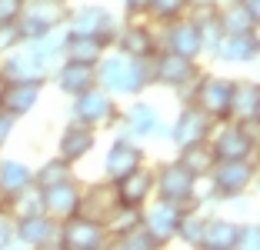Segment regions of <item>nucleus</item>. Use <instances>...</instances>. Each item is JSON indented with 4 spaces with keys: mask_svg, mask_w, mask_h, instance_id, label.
Here are the masks:
<instances>
[{
    "mask_svg": "<svg viewBox=\"0 0 260 250\" xmlns=\"http://www.w3.org/2000/svg\"><path fill=\"white\" fill-rule=\"evenodd\" d=\"M97 87L117 97H140V93L150 87V60H134V57H123V53H104L97 60Z\"/></svg>",
    "mask_w": 260,
    "mask_h": 250,
    "instance_id": "obj_1",
    "label": "nucleus"
},
{
    "mask_svg": "<svg viewBox=\"0 0 260 250\" xmlns=\"http://www.w3.org/2000/svg\"><path fill=\"white\" fill-rule=\"evenodd\" d=\"M117 17L100 4H80V7H70L63 17L60 30L67 37H100L107 47H114V34H117Z\"/></svg>",
    "mask_w": 260,
    "mask_h": 250,
    "instance_id": "obj_2",
    "label": "nucleus"
},
{
    "mask_svg": "<svg viewBox=\"0 0 260 250\" xmlns=\"http://www.w3.org/2000/svg\"><path fill=\"white\" fill-rule=\"evenodd\" d=\"M210 150L217 160H253L257 153V123H214Z\"/></svg>",
    "mask_w": 260,
    "mask_h": 250,
    "instance_id": "obj_3",
    "label": "nucleus"
},
{
    "mask_svg": "<svg viewBox=\"0 0 260 250\" xmlns=\"http://www.w3.org/2000/svg\"><path fill=\"white\" fill-rule=\"evenodd\" d=\"M67 10H70L67 0H23V10L17 17L20 37L23 40H40L47 34L60 30Z\"/></svg>",
    "mask_w": 260,
    "mask_h": 250,
    "instance_id": "obj_4",
    "label": "nucleus"
},
{
    "mask_svg": "<svg viewBox=\"0 0 260 250\" xmlns=\"http://www.w3.org/2000/svg\"><path fill=\"white\" fill-rule=\"evenodd\" d=\"M230 93H234V77L200 74L193 80V93L187 104H197L214 123H223L230 120Z\"/></svg>",
    "mask_w": 260,
    "mask_h": 250,
    "instance_id": "obj_5",
    "label": "nucleus"
},
{
    "mask_svg": "<svg viewBox=\"0 0 260 250\" xmlns=\"http://www.w3.org/2000/svg\"><path fill=\"white\" fill-rule=\"evenodd\" d=\"M207 177H210V187H214L217 200H237L253 187L257 164L253 160H217Z\"/></svg>",
    "mask_w": 260,
    "mask_h": 250,
    "instance_id": "obj_6",
    "label": "nucleus"
},
{
    "mask_svg": "<svg viewBox=\"0 0 260 250\" xmlns=\"http://www.w3.org/2000/svg\"><path fill=\"white\" fill-rule=\"evenodd\" d=\"M193 183H197V177L180 160H167V164H160L153 170V197L177 204V207H190Z\"/></svg>",
    "mask_w": 260,
    "mask_h": 250,
    "instance_id": "obj_7",
    "label": "nucleus"
},
{
    "mask_svg": "<svg viewBox=\"0 0 260 250\" xmlns=\"http://www.w3.org/2000/svg\"><path fill=\"white\" fill-rule=\"evenodd\" d=\"M120 110H117V100L110 97L104 87H87L84 93L74 97V107H70V120L77 123H87V127H107V123H117Z\"/></svg>",
    "mask_w": 260,
    "mask_h": 250,
    "instance_id": "obj_8",
    "label": "nucleus"
},
{
    "mask_svg": "<svg viewBox=\"0 0 260 250\" xmlns=\"http://www.w3.org/2000/svg\"><path fill=\"white\" fill-rule=\"evenodd\" d=\"M110 234L100 220L90 217H74L60 220V247H74V250H110Z\"/></svg>",
    "mask_w": 260,
    "mask_h": 250,
    "instance_id": "obj_9",
    "label": "nucleus"
},
{
    "mask_svg": "<svg viewBox=\"0 0 260 250\" xmlns=\"http://www.w3.org/2000/svg\"><path fill=\"white\" fill-rule=\"evenodd\" d=\"M14 240L27 250H57L60 247V220L47 213H30V217L14 220Z\"/></svg>",
    "mask_w": 260,
    "mask_h": 250,
    "instance_id": "obj_10",
    "label": "nucleus"
},
{
    "mask_svg": "<svg viewBox=\"0 0 260 250\" xmlns=\"http://www.w3.org/2000/svg\"><path fill=\"white\" fill-rule=\"evenodd\" d=\"M197 74H200L197 60L170 53V50H157L150 60V83H160V87H170V90H180V87L193 83Z\"/></svg>",
    "mask_w": 260,
    "mask_h": 250,
    "instance_id": "obj_11",
    "label": "nucleus"
},
{
    "mask_svg": "<svg viewBox=\"0 0 260 250\" xmlns=\"http://www.w3.org/2000/svg\"><path fill=\"white\" fill-rule=\"evenodd\" d=\"M160 50H170V53H180V57H190L197 60L204 53V37H200V27L190 14L177 17V20L164 23V40H160Z\"/></svg>",
    "mask_w": 260,
    "mask_h": 250,
    "instance_id": "obj_12",
    "label": "nucleus"
},
{
    "mask_svg": "<svg viewBox=\"0 0 260 250\" xmlns=\"http://www.w3.org/2000/svg\"><path fill=\"white\" fill-rule=\"evenodd\" d=\"M214 134V120L200 110L197 104H184V110L177 114V120L170 123L167 137L174 140V147H190V144H200V140H210Z\"/></svg>",
    "mask_w": 260,
    "mask_h": 250,
    "instance_id": "obj_13",
    "label": "nucleus"
},
{
    "mask_svg": "<svg viewBox=\"0 0 260 250\" xmlns=\"http://www.w3.org/2000/svg\"><path fill=\"white\" fill-rule=\"evenodd\" d=\"M114 47H117V53L134 57V60H153V53L160 50V40H157V34H153L147 23L130 20V23H123V27H117Z\"/></svg>",
    "mask_w": 260,
    "mask_h": 250,
    "instance_id": "obj_14",
    "label": "nucleus"
},
{
    "mask_svg": "<svg viewBox=\"0 0 260 250\" xmlns=\"http://www.w3.org/2000/svg\"><path fill=\"white\" fill-rule=\"evenodd\" d=\"M47 70L40 67V60L34 57L30 44L14 47L10 53L0 57V80L4 83H27V80H47Z\"/></svg>",
    "mask_w": 260,
    "mask_h": 250,
    "instance_id": "obj_15",
    "label": "nucleus"
},
{
    "mask_svg": "<svg viewBox=\"0 0 260 250\" xmlns=\"http://www.w3.org/2000/svg\"><path fill=\"white\" fill-rule=\"evenodd\" d=\"M184 210H187V207L167 204V200H153L150 207H140V224H144V227L150 230L164 247H167V243L177 237V224H180Z\"/></svg>",
    "mask_w": 260,
    "mask_h": 250,
    "instance_id": "obj_16",
    "label": "nucleus"
},
{
    "mask_svg": "<svg viewBox=\"0 0 260 250\" xmlns=\"http://www.w3.org/2000/svg\"><path fill=\"white\" fill-rule=\"evenodd\" d=\"M140 164H144V147L134 144L130 137H117L107 147V157H104V177L114 183L120 177H127L130 170H137Z\"/></svg>",
    "mask_w": 260,
    "mask_h": 250,
    "instance_id": "obj_17",
    "label": "nucleus"
},
{
    "mask_svg": "<svg viewBox=\"0 0 260 250\" xmlns=\"http://www.w3.org/2000/svg\"><path fill=\"white\" fill-rule=\"evenodd\" d=\"M110 187H114L117 204H127V207H147V204H150V197H153V170L140 164L137 170H130L127 177L114 180Z\"/></svg>",
    "mask_w": 260,
    "mask_h": 250,
    "instance_id": "obj_18",
    "label": "nucleus"
},
{
    "mask_svg": "<svg viewBox=\"0 0 260 250\" xmlns=\"http://www.w3.org/2000/svg\"><path fill=\"white\" fill-rule=\"evenodd\" d=\"M44 93V80H27V83H4L0 87V110H7L10 117H27L34 107L40 104Z\"/></svg>",
    "mask_w": 260,
    "mask_h": 250,
    "instance_id": "obj_19",
    "label": "nucleus"
},
{
    "mask_svg": "<svg viewBox=\"0 0 260 250\" xmlns=\"http://www.w3.org/2000/svg\"><path fill=\"white\" fill-rule=\"evenodd\" d=\"M93 147H97V130L87 127V123L70 120L67 127H63L60 140H57V157H63L67 164H77V160H84Z\"/></svg>",
    "mask_w": 260,
    "mask_h": 250,
    "instance_id": "obj_20",
    "label": "nucleus"
},
{
    "mask_svg": "<svg viewBox=\"0 0 260 250\" xmlns=\"http://www.w3.org/2000/svg\"><path fill=\"white\" fill-rule=\"evenodd\" d=\"M217 27L220 37H237V34H257L260 20L247 10L244 0H223L217 4Z\"/></svg>",
    "mask_w": 260,
    "mask_h": 250,
    "instance_id": "obj_21",
    "label": "nucleus"
},
{
    "mask_svg": "<svg viewBox=\"0 0 260 250\" xmlns=\"http://www.w3.org/2000/svg\"><path fill=\"white\" fill-rule=\"evenodd\" d=\"M230 120L234 123H257L260 120V87H257V80H234Z\"/></svg>",
    "mask_w": 260,
    "mask_h": 250,
    "instance_id": "obj_22",
    "label": "nucleus"
},
{
    "mask_svg": "<svg viewBox=\"0 0 260 250\" xmlns=\"http://www.w3.org/2000/svg\"><path fill=\"white\" fill-rule=\"evenodd\" d=\"M123 123H127V134H134V137H160V134H167L160 114H157V107L147 104V100H134V104L123 110Z\"/></svg>",
    "mask_w": 260,
    "mask_h": 250,
    "instance_id": "obj_23",
    "label": "nucleus"
},
{
    "mask_svg": "<svg viewBox=\"0 0 260 250\" xmlns=\"http://www.w3.org/2000/svg\"><path fill=\"white\" fill-rule=\"evenodd\" d=\"M44 197V213L54 220H67L77 213V200H80V187L77 180H67V183H57V187H47L40 190Z\"/></svg>",
    "mask_w": 260,
    "mask_h": 250,
    "instance_id": "obj_24",
    "label": "nucleus"
},
{
    "mask_svg": "<svg viewBox=\"0 0 260 250\" xmlns=\"http://www.w3.org/2000/svg\"><path fill=\"white\" fill-rule=\"evenodd\" d=\"M54 80L67 97H77V93H84L87 87L97 83V70L90 64H77V60H60L54 67Z\"/></svg>",
    "mask_w": 260,
    "mask_h": 250,
    "instance_id": "obj_25",
    "label": "nucleus"
},
{
    "mask_svg": "<svg viewBox=\"0 0 260 250\" xmlns=\"http://www.w3.org/2000/svg\"><path fill=\"white\" fill-rule=\"evenodd\" d=\"M117 197H114V187L107 183H93V187H80V200H77V213L80 217H90V220H107V213L114 210Z\"/></svg>",
    "mask_w": 260,
    "mask_h": 250,
    "instance_id": "obj_26",
    "label": "nucleus"
},
{
    "mask_svg": "<svg viewBox=\"0 0 260 250\" xmlns=\"http://www.w3.org/2000/svg\"><path fill=\"white\" fill-rule=\"evenodd\" d=\"M260 53V44H257V34H237V37H220L214 47V57L223 64H253Z\"/></svg>",
    "mask_w": 260,
    "mask_h": 250,
    "instance_id": "obj_27",
    "label": "nucleus"
},
{
    "mask_svg": "<svg viewBox=\"0 0 260 250\" xmlns=\"http://www.w3.org/2000/svg\"><path fill=\"white\" fill-rule=\"evenodd\" d=\"M237 237H240V224H237V220H230V217H207L200 250H234Z\"/></svg>",
    "mask_w": 260,
    "mask_h": 250,
    "instance_id": "obj_28",
    "label": "nucleus"
},
{
    "mask_svg": "<svg viewBox=\"0 0 260 250\" xmlns=\"http://www.w3.org/2000/svg\"><path fill=\"white\" fill-rule=\"evenodd\" d=\"M110 47L100 37H67V34H63V60H77V64H90V67H97V60Z\"/></svg>",
    "mask_w": 260,
    "mask_h": 250,
    "instance_id": "obj_29",
    "label": "nucleus"
},
{
    "mask_svg": "<svg viewBox=\"0 0 260 250\" xmlns=\"http://www.w3.org/2000/svg\"><path fill=\"white\" fill-rule=\"evenodd\" d=\"M34 183V170L23 160H0V197H14Z\"/></svg>",
    "mask_w": 260,
    "mask_h": 250,
    "instance_id": "obj_30",
    "label": "nucleus"
},
{
    "mask_svg": "<svg viewBox=\"0 0 260 250\" xmlns=\"http://www.w3.org/2000/svg\"><path fill=\"white\" fill-rule=\"evenodd\" d=\"M177 160H180V164H184L193 177H207L210 170H214V164H217L214 150H210V140H200V144L180 147V150H177Z\"/></svg>",
    "mask_w": 260,
    "mask_h": 250,
    "instance_id": "obj_31",
    "label": "nucleus"
},
{
    "mask_svg": "<svg viewBox=\"0 0 260 250\" xmlns=\"http://www.w3.org/2000/svg\"><path fill=\"white\" fill-rule=\"evenodd\" d=\"M204 227H207V213L200 210V207H187L184 217H180V224H177L174 240L187 243L190 250H200V243H204Z\"/></svg>",
    "mask_w": 260,
    "mask_h": 250,
    "instance_id": "obj_32",
    "label": "nucleus"
},
{
    "mask_svg": "<svg viewBox=\"0 0 260 250\" xmlns=\"http://www.w3.org/2000/svg\"><path fill=\"white\" fill-rule=\"evenodd\" d=\"M67 180H74V164H67L63 157H50L34 170V187H40V190L67 183Z\"/></svg>",
    "mask_w": 260,
    "mask_h": 250,
    "instance_id": "obj_33",
    "label": "nucleus"
},
{
    "mask_svg": "<svg viewBox=\"0 0 260 250\" xmlns=\"http://www.w3.org/2000/svg\"><path fill=\"white\" fill-rule=\"evenodd\" d=\"M140 224V207H127V204H114V210L107 213V220H104V227H107L110 240H117V237H123L127 230H134Z\"/></svg>",
    "mask_w": 260,
    "mask_h": 250,
    "instance_id": "obj_34",
    "label": "nucleus"
},
{
    "mask_svg": "<svg viewBox=\"0 0 260 250\" xmlns=\"http://www.w3.org/2000/svg\"><path fill=\"white\" fill-rule=\"evenodd\" d=\"M110 250H164V243L157 240L144 224H137L134 230H127L123 237H117V240L110 243Z\"/></svg>",
    "mask_w": 260,
    "mask_h": 250,
    "instance_id": "obj_35",
    "label": "nucleus"
},
{
    "mask_svg": "<svg viewBox=\"0 0 260 250\" xmlns=\"http://www.w3.org/2000/svg\"><path fill=\"white\" fill-rule=\"evenodd\" d=\"M187 10H190V0H147L144 14L157 23H170L177 17H184Z\"/></svg>",
    "mask_w": 260,
    "mask_h": 250,
    "instance_id": "obj_36",
    "label": "nucleus"
},
{
    "mask_svg": "<svg viewBox=\"0 0 260 250\" xmlns=\"http://www.w3.org/2000/svg\"><path fill=\"white\" fill-rule=\"evenodd\" d=\"M234 250H260V227L257 224H240V237L234 243Z\"/></svg>",
    "mask_w": 260,
    "mask_h": 250,
    "instance_id": "obj_37",
    "label": "nucleus"
},
{
    "mask_svg": "<svg viewBox=\"0 0 260 250\" xmlns=\"http://www.w3.org/2000/svg\"><path fill=\"white\" fill-rule=\"evenodd\" d=\"M23 37H20V27L17 23H0V57L10 53L14 47H20Z\"/></svg>",
    "mask_w": 260,
    "mask_h": 250,
    "instance_id": "obj_38",
    "label": "nucleus"
},
{
    "mask_svg": "<svg viewBox=\"0 0 260 250\" xmlns=\"http://www.w3.org/2000/svg\"><path fill=\"white\" fill-rule=\"evenodd\" d=\"M23 10V0H0V23H17Z\"/></svg>",
    "mask_w": 260,
    "mask_h": 250,
    "instance_id": "obj_39",
    "label": "nucleus"
},
{
    "mask_svg": "<svg viewBox=\"0 0 260 250\" xmlns=\"http://www.w3.org/2000/svg\"><path fill=\"white\" fill-rule=\"evenodd\" d=\"M7 243H14V217L0 210V250L7 247Z\"/></svg>",
    "mask_w": 260,
    "mask_h": 250,
    "instance_id": "obj_40",
    "label": "nucleus"
},
{
    "mask_svg": "<svg viewBox=\"0 0 260 250\" xmlns=\"http://www.w3.org/2000/svg\"><path fill=\"white\" fill-rule=\"evenodd\" d=\"M14 127H17V117H10L7 110H0V147L10 140V134H14Z\"/></svg>",
    "mask_w": 260,
    "mask_h": 250,
    "instance_id": "obj_41",
    "label": "nucleus"
},
{
    "mask_svg": "<svg viewBox=\"0 0 260 250\" xmlns=\"http://www.w3.org/2000/svg\"><path fill=\"white\" fill-rule=\"evenodd\" d=\"M120 7L127 10V17H144L147 0H120Z\"/></svg>",
    "mask_w": 260,
    "mask_h": 250,
    "instance_id": "obj_42",
    "label": "nucleus"
},
{
    "mask_svg": "<svg viewBox=\"0 0 260 250\" xmlns=\"http://www.w3.org/2000/svg\"><path fill=\"white\" fill-rule=\"evenodd\" d=\"M57 250H74V247H57Z\"/></svg>",
    "mask_w": 260,
    "mask_h": 250,
    "instance_id": "obj_43",
    "label": "nucleus"
}]
</instances>
